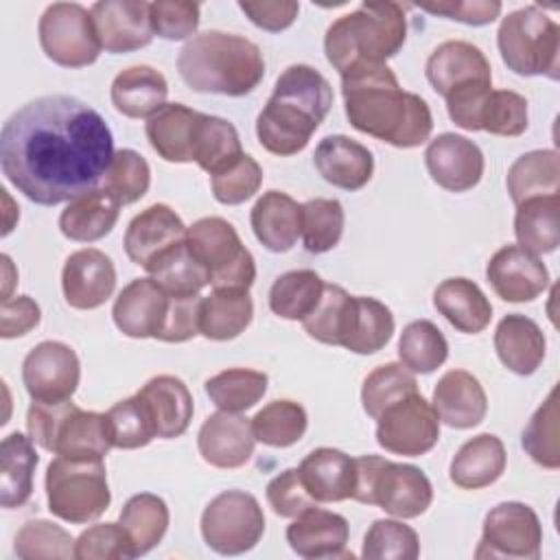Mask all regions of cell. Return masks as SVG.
<instances>
[{
	"mask_svg": "<svg viewBox=\"0 0 560 560\" xmlns=\"http://www.w3.org/2000/svg\"><path fill=\"white\" fill-rule=\"evenodd\" d=\"M540 542L542 525L538 514L521 501H503L486 514L475 558L538 560Z\"/></svg>",
	"mask_w": 560,
	"mask_h": 560,
	"instance_id": "13",
	"label": "cell"
},
{
	"mask_svg": "<svg viewBox=\"0 0 560 560\" xmlns=\"http://www.w3.org/2000/svg\"><path fill=\"white\" fill-rule=\"evenodd\" d=\"M61 289L72 308L94 311L112 298L116 289V267L112 258L96 247L79 249L66 258Z\"/></svg>",
	"mask_w": 560,
	"mask_h": 560,
	"instance_id": "19",
	"label": "cell"
},
{
	"mask_svg": "<svg viewBox=\"0 0 560 560\" xmlns=\"http://www.w3.org/2000/svg\"><path fill=\"white\" fill-rule=\"evenodd\" d=\"M427 81L446 105L479 98L492 90V68L479 46L464 39L442 42L427 59Z\"/></svg>",
	"mask_w": 560,
	"mask_h": 560,
	"instance_id": "11",
	"label": "cell"
},
{
	"mask_svg": "<svg viewBox=\"0 0 560 560\" xmlns=\"http://www.w3.org/2000/svg\"><path fill=\"white\" fill-rule=\"evenodd\" d=\"M39 455L33 440L13 431L0 446V505L7 510L22 508L33 494V475Z\"/></svg>",
	"mask_w": 560,
	"mask_h": 560,
	"instance_id": "37",
	"label": "cell"
},
{
	"mask_svg": "<svg viewBox=\"0 0 560 560\" xmlns=\"http://www.w3.org/2000/svg\"><path fill=\"white\" fill-rule=\"evenodd\" d=\"M79 560H129L136 558L133 542L120 523H96L74 540Z\"/></svg>",
	"mask_w": 560,
	"mask_h": 560,
	"instance_id": "56",
	"label": "cell"
},
{
	"mask_svg": "<svg viewBox=\"0 0 560 560\" xmlns=\"http://www.w3.org/2000/svg\"><path fill=\"white\" fill-rule=\"evenodd\" d=\"M505 186L514 206L532 197L558 195L560 158L553 149H534L523 153L508 168Z\"/></svg>",
	"mask_w": 560,
	"mask_h": 560,
	"instance_id": "39",
	"label": "cell"
},
{
	"mask_svg": "<svg viewBox=\"0 0 560 560\" xmlns=\"http://www.w3.org/2000/svg\"><path fill=\"white\" fill-rule=\"evenodd\" d=\"M440 440V418L420 392L392 405L376 418V442L394 455L420 457Z\"/></svg>",
	"mask_w": 560,
	"mask_h": 560,
	"instance_id": "14",
	"label": "cell"
},
{
	"mask_svg": "<svg viewBox=\"0 0 560 560\" xmlns=\"http://www.w3.org/2000/svg\"><path fill=\"white\" fill-rule=\"evenodd\" d=\"M13 551L18 558H74V538L61 525L44 518L26 521L15 534Z\"/></svg>",
	"mask_w": 560,
	"mask_h": 560,
	"instance_id": "52",
	"label": "cell"
},
{
	"mask_svg": "<svg viewBox=\"0 0 560 560\" xmlns=\"http://www.w3.org/2000/svg\"><path fill=\"white\" fill-rule=\"evenodd\" d=\"M201 538L221 556L252 551L265 534V514L258 499L245 490L219 492L201 512Z\"/></svg>",
	"mask_w": 560,
	"mask_h": 560,
	"instance_id": "10",
	"label": "cell"
},
{
	"mask_svg": "<svg viewBox=\"0 0 560 560\" xmlns=\"http://www.w3.org/2000/svg\"><path fill=\"white\" fill-rule=\"evenodd\" d=\"M494 350L499 361L518 376L534 374L547 352V339L540 326L521 313L505 315L494 330Z\"/></svg>",
	"mask_w": 560,
	"mask_h": 560,
	"instance_id": "30",
	"label": "cell"
},
{
	"mask_svg": "<svg viewBox=\"0 0 560 560\" xmlns=\"http://www.w3.org/2000/svg\"><path fill=\"white\" fill-rule=\"evenodd\" d=\"M168 505L153 492H140L127 499L120 510L118 523L127 529L136 556L149 553L164 538L168 529Z\"/></svg>",
	"mask_w": 560,
	"mask_h": 560,
	"instance_id": "43",
	"label": "cell"
},
{
	"mask_svg": "<svg viewBox=\"0 0 560 560\" xmlns=\"http://www.w3.org/2000/svg\"><path fill=\"white\" fill-rule=\"evenodd\" d=\"M249 223L265 249L284 254L302 236V203L282 190H267L256 199Z\"/></svg>",
	"mask_w": 560,
	"mask_h": 560,
	"instance_id": "27",
	"label": "cell"
},
{
	"mask_svg": "<svg viewBox=\"0 0 560 560\" xmlns=\"http://www.w3.org/2000/svg\"><path fill=\"white\" fill-rule=\"evenodd\" d=\"M505 446L492 433H479L466 440L451 459L448 477L462 490L492 486L505 470Z\"/></svg>",
	"mask_w": 560,
	"mask_h": 560,
	"instance_id": "32",
	"label": "cell"
},
{
	"mask_svg": "<svg viewBox=\"0 0 560 560\" xmlns=\"http://www.w3.org/2000/svg\"><path fill=\"white\" fill-rule=\"evenodd\" d=\"M243 155L236 127L212 114H199L192 136V162L210 177Z\"/></svg>",
	"mask_w": 560,
	"mask_h": 560,
	"instance_id": "42",
	"label": "cell"
},
{
	"mask_svg": "<svg viewBox=\"0 0 560 560\" xmlns=\"http://www.w3.org/2000/svg\"><path fill=\"white\" fill-rule=\"evenodd\" d=\"M112 158L114 136L105 118L68 94L28 101L0 131L2 175L39 206L94 190Z\"/></svg>",
	"mask_w": 560,
	"mask_h": 560,
	"instance_id": "1",
	"label": "cell"
},
{
	"mask_svg": "<svg viewBox=\"0 0 560 560\" xmlns=\"http://www.w3.org/2000/svg\"><path fill=\"white\" fill-rule=\"evenodd\" d=\"M254 302L249 289L219 287L201 300L199 335L212 341L236 339L252 324Z\"/></svg>",
	"mask_w": 560,
	"mask_h": 560,
	"instance_id": "35",
	"label": "cell"
},
{
	"mask_svg": "<svg viewBox=\"0 0 560 560\" xmlns=\"http://www.w3.org/2000/svg\"><path fill=\"white\" fill-rule=\"evenodd\" d=\"M44 55L63 68H85L103 50L92 24L90 9L79 2H52L37 24Z\"/></svg>",
	"mask_w": 560,
	"mask_h": 560,
	"instance_id": "12",
	"label": "cell"
},
{
	"mask_svg": "<svg viewBox=\"0 0 560 560\" xmlns=\"http://www.w3.org/2000/svg\"><path fill=\"white\" fill-rule=\"evenodd\" d=\"M405 9L392 0H365L354 11L339 15L324 35L328 63L348 72L359 63H385L405 46Z\"/></svg>",
	"mask_w": 560,
	"mask_h": 560,
	"instance_id": "5",
	"label": "cell"
},
{
	"mask_svg": "<svg viewBox=\"0 0 560 560\" xmlns=\"http://www.w3.org/2000/svg\"><path fill=\"white\" fill-rule=\"evenodd\" d=\"M558 440V387H553L523 429L521 444L532 462L556 470L560 466Z\"/></svg>",
	"mask_w": 560,
	"mask_h": 560,
	"instance_id": "49",
	"label": "cell"
},
{
	"mask_svg": "<svg viewBox=\"0 0 560 560\" xmlns=\"http://www.w3.org/2000/svg\"><path fill=\"white\" fill-rule=\"evenodd\" d=\"M267 503L282 518H295L302 512L317 505V501L304 488L298 468H287L267 483Z\"/></svg>",
	"mask_w": 560,
	"mask_h": 560,
	"instance_id": "60",
	"label": "cell"
},
{
	"mask_svg": "<svg viewBox=\"0 0 560 560\" xmlns=\"http://www.w3.org/2000/svg\"><path fill=\"white\" fill-rule=\"evenodd\" d=\"M256 438L252 420L241 413L217 411L208 416L197 433V448L214 468H241L254 455Z\"/></svg>",
	"mask_w": 560,
	"mask_h": 560,
	"instance_id": "21",
	"label": "cell"
},
{
	"mask_svg": "<svg viewBox=\"0 0 560 560\" xmlns=\"http://www.w3.org/2000/svg\"><path fill=\"white\" fill-rule=\"evenodd\" d=\"M149 20L153 35L179 42L195 37L199 28V4L190 0H155L149 4Z\"/></svg>",
	"mask_w": 560,
	"mask_h": 560,
	"instance_id": "59",
	"label": "cell"
},
{
	"mask_svg": "<svg viewBox=\"0 0 560 560\" xmlns=\"http://www.w3.org/2000/svg\"><path fill=\"white\" fill-rule=\"evenodd\" d=\"M171 306V295L153 278L131 280L116 298L112 317L131 339H158Z\"/></svg>",
	"mask_w": 560,
	"mask_h": 560,
	"instance_id": "20",
	"label": "cell"
},
{
	"mask_svg": "<svg viewBox=\"0 0 560 560\" xmlns=\"http://www.w3.org/2000/svg\"><path fill=\"white\" fill-rule=\"evenodd\" d=\"M74 402L72 400H61V402H39L33 400L26 413V431L28 438L39 444L44 451L55 448V438L66 420V416L72 411Z\"/></svg>",
	"mask_w": 560,
	"mask_h": 560,
	"instance_id": "61",
	"label": "cell"
},
{
	"mask_svg": "<svg viewBox=\"0 0 560 560\" xmlns=\"http://www.w3.org/2000/svg\"><path fill=\"white\" fill-rule=\"evenodd\" d=\"M308 418L300 402L280 398L267 402L256 416L252 418V431L256 442L273 448H287L300 442L306 433Z\"/></svg>",
	"mask_w": 560,
	"mask_h": 560,
	"instance_id": "46",
	"label": "cell"
},
{
	"mask_svg": "<svg viewBox=\"0 0 560 560\" xmlns=\"http://www.w3.org/2000/svg\"><path fill=\"white\" fill-rule=\"evenodd\" d=\"M44 483L50 514L66 523L96 521L112 503L103 459L59 455L48 464Z\"/></svg>",
	"mask_w": 560,
	"mask_h": 560,
	"instance_id": "8",
	"label": "cell"
},
{
	"mask_svg": "<svg viewBox=\"0 0 560 560\" xmlns=\"http://www.w3.org/2000/svg\"><path fill=\"white\" fill-rule=\"evenodd\" d=\"M497 46L503 63L514 74L558 79L560 26L538 4L508 13L499 24Z\"/></svg>",
	"mask_w": 560,
	"mask_h": 560,
	"instance_id": "7",
	"label": "cell"
},
{
	"mask_svg": "<svg viewBox=\"0 0 560 560\" xmlns=\"http://www.w3.org/2000/svg\"><path fill=\"white\" fill-rule=\"evenodd\" d=\"M107 420H109L112 440L116 448H122V451L142 448L153 438H158L151 411L138 394L109 407Z\"/></svg>",
	"mask_w": 560,
	"mask_h": 560,
	"instance_id": "53",
	"label": "cell"
},
{
	"mask_svg": "<svg viewBox=\"0 0 560 560\" xmlns=\"http://www.w3.org/2000/svg\"><path fill=\"white\" fill-rule=\"evenodd\" d=\"M418 7L431 15H442L446 20H455L468 26L492 24L503 9L499 0H446V2H424Z\"/></svg>",
	"mask_w": 560,
	"mask_h": 560,
	"instance_id": "62",
	"label": "cell"
},
{
	"mask_svg": "<svg viewBox=\"0 0 560 560\" xmlns=\"http://www.w3.org/2000/svg\"><path fill=\"white\" fill-rule=\"evenodd\" d=\"M492 291L505 302H532L549 287L545 262L521 245H503L486 265Z\"/></svg>",
	"mask_w": 560,
	"mask_h": 560,
	"instance_id": "18",
	"label": "cell"
},
{
	"mask_svg": "<svg viewBox=\"0 0 560 560\" xmlns=\"http://www.w3.org/2000/svg\"><path fill=\"white\" fill-rule=\"evenodd\" d=\"M348 122L396 149H413L429 140L433 116L420 94L400 88L387 63H359L341 74Z\"/></svg>",
	"mask_w": 560,
	"mask_h": 560,
	"instance_id": "2",
	"label": "cell"
},
{
	"mask_svg": "<svg viewBox=\"0 0 560 560\" xmlns=\"http://www.w3.org/2000/svg\"><path fill=\"white\" fill-rule=\"evenodd\" d=\"M182 217L166 203H153L131 219L125 232V254L138 267H147L160 252L186 238Z\"/></svg>",
	"mask_w": 560,
	"mask_h": 560,
	"instance_id": "23",
	"label": "cell"
},
{
	"mask_svg": "<svg viewBox=\"0 0 560 560\" xmlns=\"http://www.w3.org/2000/svg\"><path fill=\"white\" fill-rule=\"evenodd\" d=\"M114 446L107 413L72 407L55 438V455L103 459Z\"/></svg>",
	"mask_w": 560,
	"mask_h": 560,
	"instance_id": "38",
	"label": "cell"
},
{
	"mask_svg": "<svg viewBox=\"0 0 560 560\" xmlns=\"http://www.w3.org/2000/svg\"><path fill=\"white\" fill-rule=\"evenodd\" d=\"M238 9L249 18L252 24H256L262 31L269 33H280L284 28H289L298 13H300V4L293 0H262V2H238Z\"/></svg>",
	"mask_w": 560,
	"mask_h": 560,
	"instance_id": "63",
	"label": "cell"
},
{
	"mask_svg": "<svg viewBox=\"0 0 560 560\" xmlns=\"http://www.w3.org/2000/svg\"><path fill=\"white\" fill-rule=\"evenodd\" d=\"M558 210L560 197H532L516 206L514 214V234L523 249L534 256L551 254L560 245V228H558Z\"/></svg>",
	"mask_w": 560,
	"mask_h": 560,
	"instance_id": "40",
	"label": "cell"
},
{
	"mask_svg": "<svg viewBox=\"0 0 560 560\" xmlns=\"http://www.w3.org/2000/svg\"><path fill=\"white\" fill-rule=\"evenodd\" d=\"M144 269L171 295H199L210 284L208 269L192 254L186 238L160 252Z\"/></svg>",
	"mask_w": 560,
	"mask_h": 560,
	"instance_id": "41",
	"label": "cell"
},
{
	"mask_svg": "<svg viewBox=\"0 0 560 560\" xmlns=\"http://www.w3.org/2000/svg\"><path fill=\"white\" fill-rule=\"evenodd\" d=\"M346 212L341 201L315 197L302 203V241L311 254L330 252L343 234Z\"/></svg>",
	"mask_w": 560,
	"mask_h": 560,
	"instance_id": "50",
	"label": "cell"
},
{
	"mask_svg": "<svg viewBox=\"0 0 560 560\" xmlns=\"http://www.w3.org/2000/svg\"><path fill=\"white\" fill-rule=\"evenodd\" d=\"M433 306L459 332L477 335L492 319V304L468 278H446L433 291Z\"/></svg>",
	"mask_w": 560,
	"mask_h": 560,
	"instance_id": "34",
	"label": "cell"
},
{
	"mask_svg": "<svg viewBox=\"0 0 560 560\" xmlns=\"http://www.w3.org/2000/svg\"><path fill=\"white\" fill-rule=\"evenodd\" d=\"M354 501L378 505L396 518H416L429 510L433 486L418 466L389 462L378 455L354 457Z\"/></svg>",
	"mask_w": 560,
	"mask_h": 560,
	"instance_id": "6",
	"label": "cell"
},
{
	"mask_svg": "<svg viewBox=\"0 0 560 560\" xmlns=\"http://www.w3.org/2000/svg\"><path fill=\"white\" fill-rule=\"evenodd\" d=\"M109 96L118 114L127 118H151L166 105L168 83L164 74L151 66H129L114 77Z\"/></svg>",
	"mask_w": 560,
	"mask_h": 560,
	"instance_id": "31",
	"label": "cell"
},
{
	"mask_svg": "<svg viewBox=\"0 0 560 560\" xmlns=\"http://www.w3.org/2000/svg\"><path fill=\"white\" fill-rule=\"evenodd\" d=\"M332 107L328 79L306 63H293L276 79L273 92L256 118L262 149L289 158L306 149Z\"/></svg>",
	"mask_w": 560,
	"mask_h": 560,
	"instance_id": "3",
	"label": "cell"
},
{
	"mask_svg": "<svg viewBox=\"0 0 560 560\" xmlns=\"http://www.w3.org/2000/svg\"><path fill=\"white\" fill-rule=\"evenodd\" d=\"M300 479L317 503H339L352 499L357 483L354 457L339 448L319 446L298 466Z\"/></svg>",
	"mask_w": 560,
	"mask_h": 560,
	"instance_id": "26",
	"label": "cell"
},
{
	"mask_svg": "<svg viewBox=\"0 0 560 560\" xmlns=\"http://www.w3.org/2000/svg\"><path fill=\"white\" fill-rule=\"evenodd\" d=\"M192 254L210 273V284L249 289L256 280V262L234 225L221 217H203L186 230Z\"/></svg>",
	"mask_w": 560,
	"mask_h": 560,
	"instance_id": "9",
	"label": "cell"
},
{
	"mask_svg": "<svg viewBox=\"0 0 560 560\" xmlns=\"http://www.w3.org/2000/svg\"><path fill=\"white\" fill-rule=\"evenodd\" d=\"M269 376L252 368H228L206 381V394L217 409L241 413L252 409L267 392Z\"/></svg>",
	"mask_w": 560,
	"mask_h": 560,
	"instance_id": "45",
	"label": "cell"
},
{
	"mask_svg": "<svg viewBox=\"0 0 560 560\" xmlns=\"http://www.w3.org/2000/svg\"><path fill=\"white\" fill-rule=\"evenodd\" d=\"M420 540L416 529L394 518H378L363 538L361 558L365 560H416Z\"/></svg>",
	"mask_w": 560,
	"mask_h": 560,
	"instance_id": "51",
	"label": "cell"
},
{
	"mask_svg": "<svg viewBox=\"0 0 560 560\" xmlns=\"http://www.w3.org/2000/svg\"><path fill=\"white\" fill-rule=\"evenodd\" d=\"M424 164L431 179L448 192H466L481 182L483 153L459 133H440L424 149Z\"/></svg>",
	"mask_w": 560,
	"mask_h": 560,
	"instance_id": "17",
	"label": "cell"
},
{
	"mask_svg": "<svg viewBox=\"0 0 560 560\" xmlns=\"http://www.w3.org/2000/svg\"><path fill=\"white\" fill-rule=\"evenodd\" d=\"M313 164L322 179L350 192L363 188L374 173L372 151L343 133L319 140L313 153Z\"/></svg>",
	"mask_w": 560,
	"mask_h": 560,
	"instance_id": "25",
	"label": "cell"
},
{
	"mask_svg": "<svg viewBox=\"0 0 560 560\" xmlns=\"http://www.w3.org/2000/svg\"><path fill=\"white\" fill-rule=\"evenodd\" d=\"M81 363L63 341H42L22 361V383L33 400H70L79 387Z\"/></svg>",
	"mask_w": 560,
	"mask_h": 560,
	"instance_id": "15",
	"label": "cell"
},
{
	"mask_svg": "<svg viewBox=\"0 0 560 560\" xmlns=\"http://www.w3.org/2000/svg\"><path fill=\"white\" fill-rule=\"evenodd\" d=\"M260 184H262V168L247 153H243L228 168L210 177L212 195L223 206H238L252 199L258 192Z\"/></svg>",
	"mask_w": 560,
	"mask_h": 560,
	"instance_id": "57",
	"label": "cell"
},
{
	"mask_svg": "<svg viewBox=\"0 0 560 560\" xmlns=\"http://www.w3.org/2000/svg\"><path fill=\"white\" fill-rule=\"evenodd\" d=\"M324 284L326 282L313 269L287 271L278 276L269 289V308L282 319L302 322L317 306Z\"/></svg>",
	"mask_w": 560,
	"mask_h": 560,
	"instance_id": "44",
	"label": "cell"
},
{
	"mask_svg": "<svg viewBox=\"0 0 560 560\" xmlns=\"http://www.w3.org/2000/svg\"><path fill=\"white\" fill-rule=\"evenodd\" d=\"M138 396L151 411L158 438L173 440L186 433L195 405L192 394L182 378L173 374H158L138 389Z\"/></svg>",
	"mask_w": 560,
	"mask_h": 560,
	"instance_id": "28",
	"label": "cell"
},
{
	"mask_svg": "<svg viewBox=\"0 0 560 560\" xmlns=\"http://www.w3.org/2000/svg\"><path fill=\"white\" fill-rule=\"evenodd\" d=\"M144 0H98L90 7L101 46L112 55L133 52L151 44L153 28Z\"/></svg>",
	"mask_w": 560,
	"mask_h": 560,
	"instance_id": "16",
	"label": "cell"
},
{
	"mask_svg": "<svg viewBox=\"0 0 560 560\" xmlns=\"http://www.w3.org/2000/svg\"><path fill=\"white\" fill-rule=\"evenodd\" d=\"M177 72L192 92L245 96L260 85L265 57L258 44L243 35L203 31L179 50Z\"/></svg>",
	"mask_w": 560,
	"mask_h": 560,
	"instance_id": "4",
	"label": "cell"
},
{
	"mask_svg": "<svg viewBox=\"0 0 560 560\" xmlns=\"http://www.w3.org/2000/svg\"><path fill=\"white\" fill-rule=\"evenodd\" d=\"M398 359L413 374H431L448 359V341L433 322H409L398 339Z\"/></svg>",
	"mask_w": 560,
	"mask_h": 560,
	"instance_id": "47",
	"label": "cell"
},
{
	"mask_svg": "<svg viewBox=\"0 0 560 560\" xmlns=\"http://www.w3.org/2000/svg\"><path fill=\"white\" fill-rule=\"evenodd\" d=\"M350 538L348 521L330 510L311 508L293 518L287 527V542L300 556L308 560L319 558H352L346 549Z\"/></svg>",
	"mask_w": 560,
	"mask_h": 560,
	"instance_id": "22",
	"label": "cell"
},
{
	"mask_svg": "<svg viewBox=\"0 0 560 560\" xmlns=\"http://www.w3.org/2000/svg\"><path fill=\"white\" fill-rule=\"evenodd\" d=\"M529 125L527 116V98L512 90H492L481 112L479 131H488L492 136L516 138L525 133Z\"/></svg>",
	"mask_w": 560,
	"mask_h": 560,
	"instance_id": "55",
	"label": "cell"
},
{
	"mask_svg": "<svg viewBox=\"0 0 560 560\" xmlns=\"http://www.w3.org/2000/svg\"><path fill=\"white\" fill-rule=\"evenodd\" d=\"M431 407L440 422L453 429H472L486 418L488 396L475 374L466 370H448L435 383Z\"/></svg>",
	"mask_w": 560,
	"mask_h": 560,
	"instance_id": "24",
	"label": "cell"
},
{
	"mask_svg": "<svg viewBox=\"0 0 560 560\" xmlns=\"http://www.w3.org/2000/svg\"><path fill=\"white\" fill-rule=\"evenodd\" d=\"M201 112L182 103H166L151 118H147L144 133L151 149L166 162H192V136Z\"/></svg>",
	"mask_w": 560,
	"mask_h": 560,
	"instance_id": "36",
	"label": "cell"
},
{
	"mask_svg": "<svg viewBox=\"0 0 560 560\" xmlns=\"http://www.w3.org/2000/svg\"><path fill=\"white\" fill-rule=\"evenodd\" d=\"M418 392V381L402 363H385L374 368L361 387L363 411L370 418H378L385 409Z\"/></svg>",
	"mask_w": 560,
	"mask_h": 560,
	"instance_id": "48",
	"label": "cell"
},
{
	"mask_svg": "<svg viewBox=\"0 0 560 560\" xmlns=\"http://www.w3.org/2000/svg\"><path fill=\"white\" fill-rule=\"evenodd\" d=\"M120 214V201L105 188H94L68 201L59 214V230L77 243H94L107 236Z\"/></svg>",
	"mask_w": 560,
	"mask_h": 560,
	"instance_id": "33",
	"label": "cell"
},
{
	"mask_svg": "<svg viewBox=\"0 0 560 560\" xmlns=\"http://www.w3.org/2000/svg\"><path fill=\"white\" fill-rule=\"evenodd\" d=\"M42 322L39 304L28 295L2 300L0 306V335L4 339L22 337Z\"/></svg>",
	"mask_w": 560,
	"mask_h": 560,
	"instance_id": "64",
	"label": "cell"
},
{
	"mask_svg": "<svg viewBox=\"0 0 560 560\" xmlns=\"http://www.w3.org/2000/svg\"><path fill=\"white\" fill-rule=\"evenodd\" d=\"M394 335V315L376 298L350 295L339 346L354 354H374L383 350Z\"/></svg>",
	"mask_w": 560,
	"mask_h": 560,
	"instance_id": "29",
	"label": "cell"
},
{
	"mask_svg": "<svg viewBox=\"0 0 560 560\" xmlns=\"http://www.w3.org/2000/svg\"><path fill=\"white\" fill-rule=\"evenodd\" d=\"M105 190L112 192L120 206L136 203L151 186L149 162L133 149H118L103 177Z\"/></svg>",
	"mask_w": 560,
	"mask_h": 560,
	"instance_id": "54",
	"label": "cell"
},
{
	"mask_svg": "<svg viewBox=\"0 0 560 560\" xmlns=\"http://www.w3.org/2000/svg\"><path fill=\"white\" fill-rule=\"evenodd\" d=\"M348 302H350V293L343 287L324 284V293L317 306L313 308L311 315L302 319V326L308 332V337L326 346H339Z\"/></svg>",
	"mask_w": 560,
	"mask_h": 560,
	"instance_id": "58",
	"label": "cell"
}]
</instances>
